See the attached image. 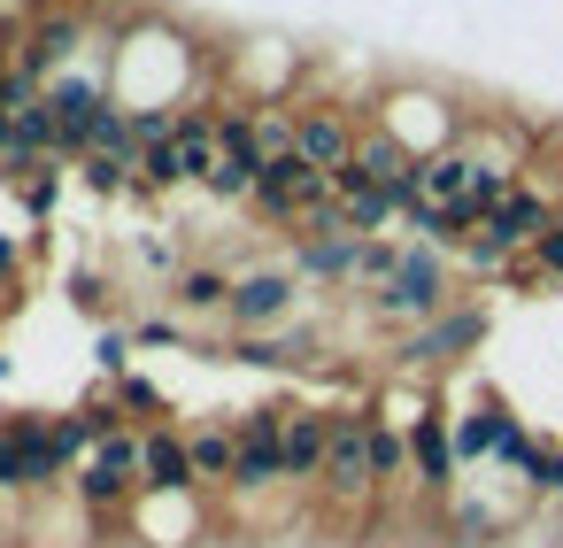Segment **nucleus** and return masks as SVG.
Masks as SVG:
<instances>
[{
    "instance_id": "obj_1",
    "label": "nucleus",
    "mask_w": 563,
    "mask_h": 548,
    "mask_svg": "<svg viewBox=\"0 0 563 548\" xmlns=\"http://www.w3.org/2000/svg\"><path fill=\"white\" fill-rule=\"evenodd\" d=\"M371 124H378L386 140H401L417 163H432V155L463 147V132H471V109H463V94H455V86L401 78V86H386V94L371 101Z\"/></svg>"
},
{
    "instance_id": "obj_2",
    "label": "nucleus",
    "mask_w": 563,
    "mask_h": 548,
    "mask_svg": "<svg viewBox=\"0 0 563 548\" xmlns=\"http://www.w3.org/2000/svg\"><path fill=\"white\" fill-rule=\"evenodd\" d=\"M463 294H455V263L440 255V248H401V271L378 286V294H363V309L378 317V325H401V332H417V325H432L440 309H455Z\"/></svg>"
},
{
    "instance_id": "obj_3",
    "label": "nucleus",
    "mask_w": 563,
    "mask_h": 548,
    "mask_svg": "<svg viewBox=\"0 0 563 548\" xmlns=\"http://www.w3.org/2000/svg\"><path fill=\"white\" fill-rule=\"evenodd\" d=\"M486 332H494V309H486V302H455V309H440L432 325L401 332V379H440V371H455L463 355L486 348Z\"/></svg>"
},
{
    "instance_id": "obj_4",
    "label": "nucleus",
    "mask_w": 563,
    "mask_h": 548,
    "mask_svg": "<svg viewBox=\"0 0 563 548\" xmlns=\"http://www.w3.org/2000/svg\"><path fill=\"white\" fill-rule=\"evenodd\" d=\"M355 140H363V109L355 101H309V109H294V163H309V171H347V155H355Z\"/></svg>"
},
{
    "instance_id": "obj_5",
    "label": "nucleus",
    "mask_w": 563,
    "mask_h": 548,
    "mask_svg": "<svg viewBox=\"0 0 563 548\" xmlns=\"http://www.w3.org/2000/svg\"><path fill=\"white\" fill-rule=\"evenodd\" d=\"M224 317H232V332H286L301 317V278L286 263H255V271L232 278V309Z\"/></svg>"
},
{
    "instance_id": "obj_6",
    "label": "nucleus",
    "mask_w": 563,
    "mask_h": 548,
    "mask_svg": "<svg viewBox=\"0 0 563 548\" xmlns=\"http://www.w3.org/2000/svg\"><path fill=\"white\" fill-rule=\"evenodd\" d=\"M332 502L363 509L378 494V471H371V409H332V448H324V479H317Z\"/></svg>"
},
{
    "instance_id": "obj_7",
    "label": "nucleus",
    "mask_w": 563,
    "mask_h": 548,
    "mask_svg": "<svg viewBox=\"0 0 563 548\" xmlns=\"http://www.w3.org/2000/svg\"><path fill=\"white\" fill-rule=\"evenodd\" d=\"M317 201H332V178L286 155V163H271V171H263V186H255L247 217H255V224H271V232H294V224H301Z\"/></svg>"
},
{
    "instance_id": "obj_8",
    "label": "nucleus",
    "mask_w": 563,
    "mask_h": 548,
    "mask_svg": "<svg viewBox=\"0 0 563 548\" xmlns=\"http://www.w3.org/2000/svg\"><path fill=\"white\" fill-rule=\"evenodd\" d=\"M278 448H286V486H294V494H317V479H324V448H332V417L309 409V402H286V432H278Z\"/></svg>"
},
{
    "instance_id": "obj_9",
    "label": "nucleus",
    "mask_w": 563,
    "mask_h": 548,
    "mask_svg": "<svg viewBox=\"0 0 563 548\" xmlns=\"http://www.w3.org/2000/svg\"><path fill=\"white\" fill-rule=\"evenodd\" d=\"M548 224H555V201H548L540 186H509L478 232H486L501 255H517V248H540V240H548Z\"/></svg>"
},
{
    "instance_id": "obj_10",
    "label": "nucleus",
    "mask_w": 563,
    "mask_h": 548,
    "mask_svg": "<svg viewBox=\"0 0 563 548\" xmlns=\"http://www.w3.org/2000/svg\"><path fill=\"white\" fill-rule=\"evenodd\" d=\"M186 456H194V486L201 494H232V479H240V432L224 425V409H209L186 432Z\"/></svg>"
},
{
    "instance_id": "obj_11",
    "label": "nucleus",
    "mask_w": 563,
    "mask_h": 548,
    "mask_svg": "<svg viewBox=\"0 0 563 548\" xmlns=\"http://www.w3.org/2000/svg\"><path fill=\"white\" fill-rule=\"evenodd\" d=\"M409 471H417L424 494H455V486H463V479H455V471H463V463H455V425H448L440 409H424V417L409 425Z\"/></svg>"
},
{
    "instance_id": "obj_12",
    "label": "nucleus",
    "mask_w": 563,
    "mask_h": 548,
    "mask_svg": "<svg viewBox=\"0 0 563 548\" xmlns=\"http://www.w3.org/2000/svg\"><path fill=\"white\" fill-rule=\"evenodd\" d=\"M140 494H201V486H194L186 432H170V425L140 432Z\"/></svg>"
},
{
    "instance_id": "obj_13",
    "label": "nucleus",
    "mask_w": 563,
    "mask_h": 548,
    "mask_svg": "<svg viewBox=\"0 0 563 548\" xmlns=\"http://www.w3.org/2000/svg\"><path fill=\"white\" fill-rule=\"evenodd\" d=\"M170 302H178L186 317H224V309H232V271L209 263V255H186V271L170 278Z\"/></svg>"
},
{
    "instance_id": "obj_14",
    "label": "nucleus",
    "mask_w": 563,
    "mask_h": 548,
    "mask_svg": "<svg viewBox=\"0 0 563 548\" xmlns=\"http://www.w3.org/2000/svg\"><path fill=\"white\" fill-rule=\"evenodd\" d=\"M371 471H378V486L417 479V471H409V432H401V425H386L378 409H371Z\"/></svg>"
},
{
    "instance_id": "obj_15",
    "label": "nucleus",
    "mask_w": 563,
    "mask_h": 548,
    "mask_svg": "<svg viewBox=\"0 0 563 548\" xmlns=\"http://www.w3.org/2000/svg\"><path fill=\"white\" fill-rule=\"evenodd\" d=\"M448 425H455V463H494V425H501V409H455Z\"/></svg>"
},
{
    "instance_id": "obj_16",
    "label": "nucleus",
    "mask_w": 563,
    "mask_h": 548,
    "mask_svg": "<svg viewBox=\"0 0 563 548\" xmlns=\"http://www.w3.org/2000/svg\"><path fill=\"white\" fill-rule=\"evenodd\" d=\"M109 394H117V409H140V417H170V402H163V386H147L140 371H124V379H117Z\"/></svg>"
},
{
    "instance_id": "obj_17",
    "label": "nucleus",
    "mask_w": 563,
    "mask_h": 548,
    "mask_svg": "<svg viewBox=\"0 0 563 548\" xmlns=\"http://www.w3.org/2000/svg\"><path fill=\"white\" fill-rule=\"evenodd\" d=\"M16 194H24V209H32V217H47V209L63 201V163H47V171H32V178H16Z\"/></svg>"
},
{
    "instance_id": "obj_18",
    "label": "nucleus",
    "mask_w": 563,
    "mask_h": 548,
    "mask_svg": "<svg viewBox=\"0 0 563 548\" xmlns=\"http://www.w3.org/2000/svg\"><path fill=\"white\" fill-rule=\"evenodd\" d=\"M124 363H132V332H101V371L124 379Z\"/></svg>"
},
{
    "instance_id": "obj_19",
    "label": "nucleus",
    "mask_w": 563,
    "mask_h": 548,
    "mask_svg": "<svg viewBox=\"0 0 563 548\" xmlns=\"http://www.w3.org/2000/svg\"><path fill=\"white\" fill-rule=\"evenodd\" d=\"M132 340H147V348H178V340H186V325H140Z\"/></svg>"
}]
</instances>
